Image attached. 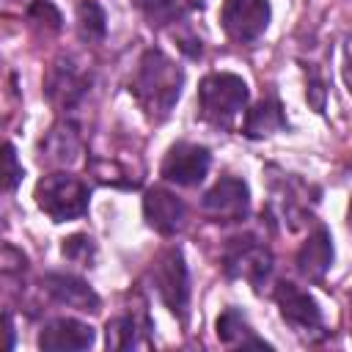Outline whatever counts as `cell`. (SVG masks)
I'll return each mask as SVG.
<instances>
[{
  "label": "cell",
  "mask_w": 352,
  "mask_h": 352,
  "mask_svg": "<svg viewBox=\"0 0 352 352\" xmlns=\"http://www.w3.org/2000/svg\"><path fill=\"white\" fill-rule=\"evenodd\" d=\"M344 82H346V88L352 91V47H349V55H346V66H344Z\"/></svg>",
  "instance_id": "cell-25"
},
{
  "label": "cell",
  "mask_w": 352,
  "mask_h": 352,
  "mask_svg": "<svg viewBox=\"0 0 352 352\" xmlns=\"http://www.w3.org/2000/svg\"><path fill=\"white\" fill-rule=\"evenodd\" d=\"M294 261H297V270H300V275L305 280L319 283L327 275V270L333 264V239H330V234H327L324 226H316L305 236V242L300 245Z\"/></svg>",
  "instance_id": "cell-14"
},
{
  "label": "cell",
  "mask_w": 352,
  "mask_h": 352,
  "mask_svg": "<svg viewBox=\"0 0 352 352\" xmlns=\"http://www.w3.org/2000/svg\"><path fill=\"white\" fill-rule=\"evenodd\" d=\"M349 316H352V294H349Z\"/></svg>",
  "instance_id": "cell-27"
},
{
  "label": "cell",
  "mask_w": 352,
  "mask_h": 352,
  "mask_svg": "<svg viewBox=\"0 0 352 352\" xmlns=\"http://www.w3.org/2000/svg\"><path fill=\"white\" fill-rule=\"evenodd\" d=\"M143 217L146 223L162 234V236H176L187 226V206L179 195H173L165 187H151L143 195Z\"/></svg>",
  "instance_id": "cell-12"
},
{
  "label": "cell",
  "mask_w": 352,
  "mask_h": 352,
  "mask_svg": "<svg viewBox=\"0 0 352 352\" xmlns=\"http://www.w3.org/2000/svg\"><path fill=\"white\" fill-rule=\"evenodd\" d=\"M77 33L88 44L104 38V33H107V16H104V8L96 0H80L77 3Z\"/></svg>",
  "instance_id": "cell-19"
},
{
  "label": "cell",
  "mask_w": 352,
  "mask_h": 352,
  "mask_svg": "<svg viewBox=\"0 0 352 352\" xmlns=\"http://www.w3.org/2000/svg\"><path fill=\"white\" fill-rule=\"evenodd\" d=\"M94 176L102 182V184H113V187H124V190H132L140 184V179H132L126 168H121L116 160H96L94 162Z\"/></svg>",
  "instance_id": "cell-20"
},
{
  "label": "cell",
  "mask_w": 352,
  "mask_h": 352,
  "mask_svg": "<svg viewBox=\"0 0 352 352\" xmlns=\"http://www.w3.org/2000/svg\"><path fill=\"white\" fill-rule=\"evenodd\" d=\"M28 22L36 30H44V33H58L60 30V14L50 0H33L30 8H28Z\"/></svg>",
  "instance_id": "cell-22"
},
{
  "label": "cell",
  "mask_w": 352,
  "mask_h": 352,
  "mask_svg": "<svg viewBox=\"0 0 352 352\" xmlns=\"http://www.w3.org/2000/svg\"><path fill=\"white\" fill-rule=\"evenodd\" d=\"M138 8L146 14V19H151L154 25L162 22H173L184 6V0H135Z\"/></svg>",
  "instance_id": "cell-23"
},
{
  "label": "cell",
  "mask_w": 352,
  "mask_h": 352,
  "mask_svg": "<svg viewBox=\"0 0 352 352\" xmlns=\"http://www.w3.org/2000/svg\"><path fill=\"white\" fill-rule=\"evenodd\" d=\"M250 190L239 176H220L204 195L201 212L212 223H239L248 217Z\"/></svg>",
  "instance_id": "cell-9"
},
{
  "label": "cell",
  "mask_w": 352,
  "mask_h": 352,
  "mask_svg": "<svg viewBox=\"0 0 352 352\" xmlns=\"http://www.w3.org/2000/svg\"><path fill=\"white\" fill-rule=\"evenodd\" d=\"M182 85H184L182 66L173 58H168L162 50L151 47L140 55L138 69L129 82V91H132L135 102L140 104V110L151 121H165L170 116L173 104L179 102Z\"/></svg>",
  "instance_id": "cell-1"
},
{
  "label": "cell",
  "mask_w": 352,
  "mask_h": 352,
  "mask_svg": "<svg viewBox=\"0 0 352 352\" xmlns=\"http://www.w3.org/2000/svg\"><path fill=\"white\" fill-rule=\"evenodd\" d=\"M270 16V0H223L220 6V25L226 36L236 44L256 41L267 30Z\"/></svg>",
  "instance_id": "cell-8"
},
{
  "label": "cell",
  "mask_w": 352,
  "mask_h": 352,
  "mask_svg": "<svg viewBox=\"0 0 352 352\" xmlns=\"http://www.w3.org/2000/svg\"><path fill=\"white\" fill-rule=\"evenodd\" d=\"M275 302L280 308V316L294 327V333L305 336L308 341L324 336L322 308H319V302L305 289H300L292 280H278V286H275Z\"/></svg>",
  "instance_id": "cell-6"
},
{
  "label": "cell",
  "mask_w": 352,
  "mask_h": 352,
  "mask_svg": "<svg viewBox=\"0 0 352 352\" xmlns=\"http://www.w3.org/2000/svg\"><path fill=\"white\" fill-rule=\"evenodd\" d=\"M41 283H44V292H47L55 302L69 305V308H74V311L96 314V311H99V305H102L99 294H96L85 280H80V278H74V275L50 272V275H44V280H41Z\"/></svg>",
  "instance_id": "cell-13"
},
{
  "label": "cell",
  "mask_w": 352,
  "mask_h": 352,
  "mask_svg": "<svg viewBox=\"0 0 352 352\" xmlns=\"http://www.w3.org/2000/svg\"><path fill=\"white\" fill-rule=\"evenodd\" d=\"M22 179V168L16 165V151L11 143H6V192H14Z\"/></svg>",
  "instance_id": "cell-24"
},
{
  "label": "cell",
  "mask_w": 352,
  "mask_h": 352,
  "mask_svg": "<svg viewBox=\"0 0 352 352\" xmlns=\"http://www.w3.org/2000/svg\"><path fill=\"white\" fill-rule=\"evenodd\" d=\"M217 338L226 346H270L264 338L253 333V327L236 308H226L217 316Z\"/></svg>",
  "instance_id": "cell-17"
},
{
  "label": "cell",
  "mask_w": 352,
  "mask_h": 352,
  "mask_svg": "<svg viewBox=\"0 0 352 352\" xmlns=\"http://www.w3.org/2000/svg\"><path fill=\"white\" fill-rule=\"evenodd\" d=\"M36 204L52 223L77 220L88 212V184L72 173H47L36 184Z\"/></svg>",
  "instance_id": "cell-3"
},
{
  "label": "cell",
  "mask_w": 352,
  "mask_h": 352,
  "mask_svg": "<svg viewBox=\"0 0 352 352\" xmlns=\"http://www.w3.org/2000/svg\"><path fill=\"white\" fill-rule=\"evenodd\" d=\"M223 270L228 278L248 280L250 286H261L272 270V253L253 234H242L228 239L223 250Z\"/></svg>",
  "instance_id": "cell-5"
},
{
  "label": "cell",
  "mask_w": 352,
  "mask_h": 352,
  "mask_svg": "<svg viewBox=\"0 0 352 352\" xmlns=\"http://www.w3.org/2000/svg\"><path fill=\"white\" fill-rule=\"evenodd\" d=\"M107 349H135L151 344V319L146 311V300H135L121 316L110 319L104 327Z\"/></svg>",
  "instance_id": "cell-11"
},
{
  "label": "cell",
  "mask_w": 352,
  "mask_h": 352,
  "mask_svg": "<svg viewBox=\"0 0 352 352\" xmlns=\"http://www.w3.org/2000/svg\"><path fill=\"white\" fill-rule=\"evenodd\" d=\"M209 165H212V154L206 146L182 140L168 148L160 173L165 182H170L176 187H195L209 173Z\"/></svg>",
  "instance_id": "cell-10"
},
{
  "label": "cell",
  "mask_w": 352,
  "mask_h": 352,
  "mask_svg": "<svg viewBox=\"0 0 352 352\" xmlns=\"http://www.w3.org/2000/svg\"><path fill=\"white\" fill-rule=\"evenodd\" d=\"M248 107V82L234 72H212L198 85L201 118L212 126H231Z\"/></svg>",
  "instance_id": "cell-2"
},
{
  "label": "cell",
  "mask_w": 352,
  "mask_h": 352,
  "mask_svg": "<svg viewBox=\"0 0 352 352\" xmlns=\"http://www.w3.org/2000/svg\"><path fill=\"white\" fill-rule=\"evenodd\" d=\"M91 344H94V327L72 316H58L47 322L38 333L41 349H88Z\"/></svg>",
  "instance_id": "cell-15"
},
{
  "label": "cell",
  "mask_w": 352,
  "mask_h": 352,
  "mask_svg": "<svg viewBox=\"0 0 352 352\" xmlns=\"http://www.w3.org/2000/svg\"><path fill=\"white\" fill-rule=\"evenodd\" d=\"M60 253L69 261L80 264V267H91V261L96 258V245H94V239L88 234H72L69 239H63Z\"/></svg>",
  "instance_id": "cell-21"
},
{
  "label": "cell",
  "mask_w": 352,
  "mask_h": 352,
  "mask_svg": "<svg viewBox=\"0 0 352 352\" xmlns=\"http://www.w3.org/2000/svg\"><path fill=\"white\" fill-rule=\"evenodd\" d=\"M88 88H91V74L69 58L52 63V69L47 72V80H44V94H47L50 104L58 113H66V118L72 110H77L82 104V99L88 96Z\"/></svg>",
  "instance_id": "cell-7"
},
{
  "label": "cell",
  "mask_w": 352,
  "mask_h": 352,
  "mask_svg": "<svg viewBox=\"0 0 352 352\" xmlns=\"http://www.w3.org/2000/svg\"><path fill=\"white\" fill-rule=\"evenodd\" d=\"M346 220H349V228H352V201H349V212H346Z\"/></svg>",
  "instance_id": "cell-26"
},
{
  "label": "cell",
  "mask_w": 352,
  "mask_h": 352,
  "mask_svg": "<svg viewBox=\"0 0 352 352\" xmlns=\"http://www.w3.org/2000/svg\"><path fill=\"white\" fill-rule=\"evenodd\" d=\"M44 151H47V160H52V162H72L74 154L80 151L77 126H74L69 118L60 121L55 129H50L47 143H44Z\"/></svg>",
  "instance_id": "cell-18"
},
{
  "label": "cell",
  "mask_w": 352,
  "mask_h": 352,
  "mask_svg": "<svg viewBox=\"0 0 352 352\" xmlns=\"http://www.w3.org/2000/svg\"><path fill=\"white\" fill-rule=\"evenodd\" d=\"M286 126V116H283V107L278 102L275 94H267L261 102H256L248 113H245V124H242V132L248 138H267L278 129Z\"/></svg>",
  "instance_id": "cell-16"
},
{
  "label": "cell",
  "mask_w": 352,
  "mask_h": 352,
  "mask_svg": "<svg viewBox=\"0 0 352 352\" xmlns=\"http://www.w3.org/2000/svg\"><path fill=\"white\" fill-rule=\"evenodd\" d=\"M151 280L160 294V300L168 305V311L179 319H187L190 305V275L187 264L179 248H165L154 264H151Z\"/></svg>",
  "instance_id": "cell-4"
}]
</instances>
